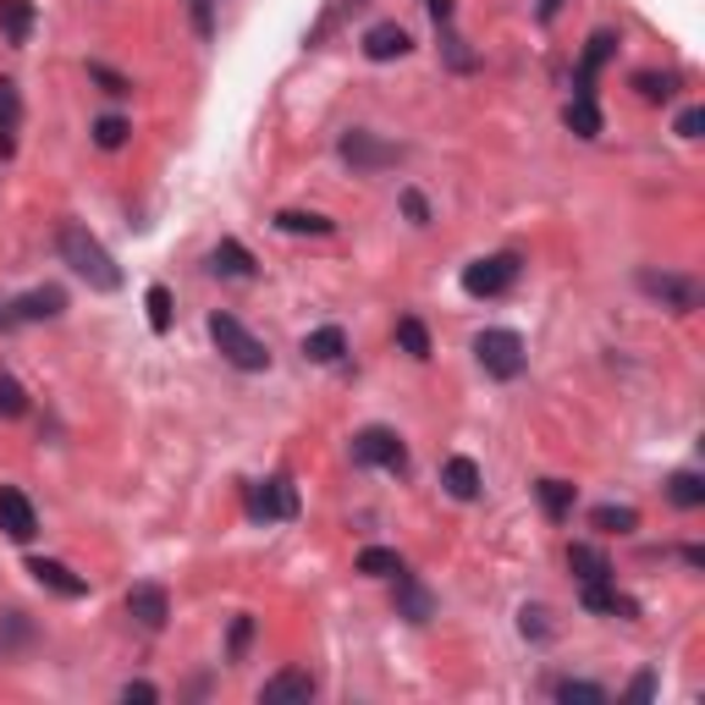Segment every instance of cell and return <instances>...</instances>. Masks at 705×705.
Listing matches in <instances>:
<instances>
[{
	"label": "cell",
	"instance_id": "obj_1",
	"mask_svg": "<svg viewBox=\"0 0 705 705\" xmlns=\"http://www.w3.org/2000/svg\"><path fill=\"white\" fill-rule=\"evenodd\" d=\"M56 249H61V260L83 276V282L94 286V292H117L122 286V271H117V260H111V249L83 226V221H61V232H56Z\"/></svg>",
	"mask_w": 705,
	"mask_h": 705
},
{
	"label": "cell",
	"instance_id": "obj_2",
	"mask_svg": "<svg viewBox=\"0 0 705 705\" xmlns=\"http://www.w3.org/2000/svg\"><path fill=\"white\" fill-rule=\"evenodd\" d=\"M210 342L221 348V359L232 364V370H243V375H260V370H271V348L238 320V314H210Z\"/></svg>",
	"mask_w": 705,
	"mask_h": 705
},
{
	"label": "cell",
	"instance_id": "obj_3",
	"mask_svg": "<svg viewBox=\"0 0 705 705\" xmlns=\"http://www.w3.org/2000/svg\"><path fill=\"white\" fill-rule=\"evenodd\" d=\"M474 359H480V370H485L491 381H518V375H524V364H530L524 336H518V331H507V325L480 331V336H474Z\"/></svg>",
	"mask_w": 705,
	"mask_h": 705
},
{
	"label": "cell",
	"instance_id": "obj_4",
	"mask_svg": "<svg viewBox=\"0 0 705 705\" xmlns=\"http://www.w3.org/2000/svg\"><path fill=\"white\" fill-rule=\"evenodd\" d=\"M353 463H364V469H386V474H409V446H403L397 430H386V424H364V430L353 435Z\"/></svg>",
	"mask_w": 705,
	"mask_h": 705
},
{
	"label": "cell",
	"instance_id": "obj_5",
	"mask_svg": "<svg viewBox=\"0 0 705 705\" xmlns=\"http://www.w3.org/2000/svg\"><path fill=\"white\" fill-rule=\"evenodd\" d=\"M518 271H524L518 254H485V260L463 265V292L469 298H502L507 286L518 282Z\"/></svg>",
	"mask_w": 705,
	"mask_h": 705
},
{
	"label": "cell",
	"instance_id": "obj_6",
	"mask_svg": "<svg viewBox=\"0 0 705 705\" xmlns=\"http://www.w3.org/2000/svg\"><path fill=\"white\" fill-rule=\"evenodd\" d=\"M336 154L353 165V171H386V165H397L403 160V143H386V139H375V133H364V128H353V133H342L336 139Z\"/></svg>",
	"mask_w": 705,
	"mask_h": 705
},
{
	"label": "cell",
	"instance_id": "obj_7",
	"mask_svg": "<svg viewBox=\"0 0 705 705\" xmlns=\"http://www.w3.org/2000/svg\"><path fill=\"white\" fill-rule=\"evenodd\" d=\"M61 309H67V292H61V286H33V292L0 303V331H11V325H33V320H56Z\"/></svg>",
	"mask_w": 705,
	"mask_h": 705
},
{
	"label": "cell",
	"instance_id": "obj_8",
	"mask_svg": "<svg viewBox=\"0 0 705 705\" xmlns=\"http://www.w3.org/2000/svg\"><path fill=\"white\" fill-rule=\"evenodd\" d=\"M639 292L656 298V303L673 309V314H695V309H701V282L673 276V271H639Z\"/></svg>",
	"mask_w": 705,
	"mask_h": 705
},
{
	"label": "cell",
	"instance_id": "obj_9",
	"mask_svg": "<svg viewBox=\"0 0 705 705\" xmlns=\"http://www.w3.org/2000/svg\"><path fill=\"white\" fill-rule=\"evenodd\" d=\"M249 518H254V524L298 518V491H292V480H286V474H276V480H260V485H249Z\"/></svg>",
	"mask_w": 705,
	"mask_h": 705
},
{
	"label": "cell",
	"instance_id": "obj_10",
	"mask_svg": "<svg viewBox=\"0 0 705 705\" xmlns=\"http://www.w3.org/2000/svg\"><path fill=\"white\" fill-rule=\"evenodd\" d=\"M0 535L17 541V546H28L39 535V513H33V502L17 485H0Z\"/></svg>",
	"mask_w": 705,
	"mask_h": 705
},
{
	"label": "cell",
	"instance_id": "obj_11",
	"mask_svg": "<svg viewBox=\"0 0 705 705\" xmlns=\"http://www.w3.org/2000/svg\"><path fill=\"white\" fill-rule=\"evenodd\" d=\"M28 573H33L39 590H50V595H61V601H83V595H89V578H78L72 567L56 563V557H28Z\"/></svg>",
	"mask_w": 705,
	"mask_h": 705
},
{
	"label": "cell",
	"instance_id": "obj_12",
	"mask_svg": "<svg viewBox=\"0 0 705 705\" xmlns=\"http://www.w3.org/2000/svg\"><path fill=\"white\" fill-rule=\"evenodd\" d=\"M128 617L149 628V634H160L165 628V617H171V595L160 590V584H133L128 590Z\"/></svg>",
	"mask_w": 705,
	"mask_h": 705
},
{
	"label": "cell",
	"instance_id": "obj_13",
	"mask_svg": "<svg viewBox=\"0 0 705 705\" xmlns=\"http://www.w3.org/2000/svg\"><path fill=\"white\" fill-rule=\"evenodd\" d=\"M314 673H303V667H282L276 678H265V689H260V701L265 705H286V701H298V705H309L314 701Z\"/></svg>",
	"mask_w": 705,
	"mask_h": 705
},
{
	"label": "cell",
	"instance_id": "obj_14",
	"mask_svg": "<svg viewBox=\"0 0 705 705\" xmlns=\"http://www.w3.org/2000/svg\"><path fill=\"white\" fill-rule=\"evenodd\" d=\"M409 50H414V39H409L403 22H375V28L364 33V56H370V61H403Z\"/></svg>",
	"mask_w": 705,
	"mask_h": 705
},
{
	"label": "cell",
	"instance_id": "obj_15",
	"mask_svg": "<svg viewBox=\"0 0 705 705\" xmlns=\"http://www.w3.org/2000/svg\"><path fill=\"white\" fill-rule=\"evenodd\" d=\"M210 271L226 276V282H254V254H249L238 238H221V243L210 249Z\"/></svg>",
	"mask_w": 705,
	"mask_h": 705
},
{
	"label": "cell",
	"instance_id": "obj_16",
	"mask_svg": "<svg viewBox=\"0 0 705 705\" xmlns=\"http://www.w3.org/2000/svg\"><path fill=\"white\" fill-rule=\"evenodd\" d=\"M567 567H573V578H578V584H612V563H606V552H601V546H590V541H573V546H567Z\"/></svg>",
	"mask_w": 705,
	"mask_h": 705
},
{
	"label": "cell",
	"instance_id": "obj_17",
	"mask_svg": "<svg viewBox=\"0 0 705 705\" xmlns=\"http://www.w3.org/2000/svg\"><path fill=\"white\" fill-rule=\"evenodd\" d=\"M584 595V612H595V617H639V601H628V595H617L612 584H578Z\"/></svg>",
	"mask_w": 705,
	"mask_h": 705
},
{
	"label": "cell",
	"instance_id": "obj_18",
	"mask_svg": "<svg viewBox=\"0 0 705 705\" xmlns=\"http://www.w3.org/2000/svg\"><path fill=\"white\" fill-rule=\"evenodd\" d=\"M441 485H446V496H457V502H474L480 496V463L474 457H446V469H441Z\"/></svg>",
	"mask_w": 705,
	"mask_h": 705
},
{
	"label": "cell",
	"instance_id": "obj_19",
	"mask_svg": "<svg viewBox=\"0 0 705 705\" xmlns=\"http://www.w3.org/2000/svg\"><path fill=\"white\" fill-rule=\"evenodd\" d=\"M17 122H22V94L11 78H0V160L17 154Z\"/></svg>",
	"mask_w": 705,
	"mask_h": 705
},
{
	"label": "cell",
	"instance_id": "obj_20",
	"mask_svg": "<svg viewBox=\"0 0 705 705\" xmlns=\"http://www.w3.org/2000/svg\"><path fill=\"white\" fill-rule=\"evenodd\" d=\"M342 353H348V331L342 325H320V331L303 336V359H314V364H342Z\"/></svg>",
	"mask_w": 705,
	"mask_h": 705
},
{
	"label": "cell",
	"instance_id": "obj_21",
	"mask_svg": "<svg viewBox=\"0 0 705 705\" xmlns=\"http://www.w3.org/2000/svg\"><path fill=\"white\" fill-rule=\"evenodd\" d=\"M397 612L409 617V623H430V612H435V601H430V590H424L420 578L403 567L397 573Z\"/></svg>",
	"mask_w": 705,
	"mask_h": 705
},
{
	"label": "cell",
	"instance_id": "obj_22",
	"mask_svg": "<svg viewBox=\"0 0 705 705\" xmlns=\"http://www.w3.org/2000/svg\"><path fill=\"white\" fill-rule=\"evenodd\" d=\"M276 232H286V238H331L336 221L331 215H314V210H282L276 215Z\"/></svg>",
	"mask_w": 705,
	"mask_h": 705
},
{
	"label": "cell",
	"instance_id": "obj_23",
	"mask_svg": "<svg viewBox=\"0 0 705 705\" xmlns=\"http://www.w3.org/2000/svg\"><path fill=\"white\" fill-rule=\"evenodd\" d=\"M667 502H673V507H684V513L705 507V480L695 474V469H678V474L667 480Z\"/></svg>",
	"mask_w": 705,
	"mask_h": 705
},
{
	"label": "cell",
	"instance_id": "obj_24",
	"mask_svg": "<svg viewBox=\"0 0 705 705\" xmlns=\"http://www.w3.org/2000/svg\"><path fill=\"white\" fill-rule=\"evenodd\" d=\"M0 33L11 44H28V33H33V0H0Z\"/></svg>",
	"mask_w": 705,
	"mask_h": 705
},
{
	"label": "cell",
	"instance_id": "obj_25",
	"mask_svg": "<svg viewBox=\"0 0 705 705\" xmlns=\"http://www.w3.org/2000/svg\"><path fill=\"white\" fill-rule=\"evenodd\" d=\"M590 524H595L601 535H634V530H639V513H634V507H617V502H601V507L590 513Z\"/></svg>",
	"mask_w": 705,
	"mask_h": 705
},
{
	"label": "cell",
	"instance_id": "obj_26",
	"mask_svg": "<svg viewBox=\"0 0 705 705\" xmlns=\"http://www.w3.org/2000/svg\"><path fill=\"white\" fill-rule=\"evenodd\" d=\"M535 491H541V507H546V518H552V524H563L567 513H573V496H578V491H573L567 480H541Z\"/></svg>",
	"mask_w": 705,
	"mask_h": 705
},
{
	"label": "cell",
	"instance_id": "obj_27",
	"mask_svg": "<svg viewBox=\"0 0 705 705\" xmlns=\"http://www.w3.org/2000/svg\"><path fill=\"white\" fill-rule=\"evenodd\" d=\"M359 573H370V578H397V573H403V557H397L392 546H364V552H359Z\"/></svg>",
	"mask_w": 705,
	"mask_h": 705
},
{
	"label": "cell",
	"instance_id": "obj_28",
	"mask_svg": "<svg viewBox=\"0 0 705 705\" xmlns=\"http://www.w3.org/2000/svg\"><path fill=\"white\" fill-rule=\"evenodd\" d=\"M634 89H639V100L667 105V100L678 94V78H673V72H634Z\"/></svg>",
	"mask_w": 705,
	"mask_h": 705
},
{
	"label": "cell",
	"instance_id": "obj_29",
	"mask_svg": "<svg viewBox=\"0 0 705 705\" xmlns=\"http://www.w3.org/2000/svg\"><path fill=\"white\" fill-rule=\"evenodd\" d=\"M567 128H573L578 139H601V111H595V100H578V94H573V105H567Z\"/></svg>",
	"mask_w": 705,
	"mask_h": 705
},
{
	"label": "cell",
	"instance_id": "obj_30",
	"mask_svg": "<svg viewBox=\"0 0 705 705\" xmlns=\"http://www.w3.org/2000/svg\"><path fill=\"white\" fill-rule=\"evenodd\" d=\"M397 342H403V353L409 359H430V331H424V320H397Z\"/></svg>",
	"mask_w": 705,
	"mask_h": 705
},
{
	"label": "cell",
	"instance_id": "obj_31",
	"mask_svg": "<svg viewBox=\"0 0 705 705\" xmlns=\"http://www.w3.org/2000/svg\"><path fill=\"white\" fill-rule=\"evenodd\" d=\"M557 701H578V705H606V689H601V684H584V678H563V684H557Z\"/></svg>",
	"mask_w": 705,
	"mask_h": 705
},
{
	"label": "cell",
	"instance_id": "obj_32",
	"mask_svg": "<svg viewBox=\"0 0 705 705\" xmlns=\"http://www.w3.org/2000/svg\"><path fill=\"white\" fill-rule=\"evenodd\" d=\"M149 325H154V336H165L171 331V286H149Z\"/></svg>",
	"mask_w": 705,
	"mask_h": 705
},
{
	"label": "cell",
	"instance_id": "obj_33",
	"mask_svg": "<svg viewBox=\"0 0 705 705\" xmlns=\"http://www.w3.org/2000/svg\"><path fill=\"white\" fill-rule=\"evenodd\" d=\"M89 78H94V83H100V89H105L111 100H128V94H133V83H128L122 72H111L105 61H89Z\"/></svg>",
	"mask_w": 705,
	"mask_h": 705
},
{
	"label": "cell",
	"instance_id": "obj_34",
	"mask_svg": "<svg viewBox=\"0 0 705 705\" xmlns=\"http://www.w3.org/2000/svg\"><path fill=\"white\" fill-rule=\"evenodd\" d=\"M22 414H28V392L11 375H0V420H22Z\"/></svg>",
	"mask_w": 705,
	"mask_h": 705
},
{
	"label": "cell",
	"instance_id": "obj_35",
	"mask_svg": "<svg viewBox=\"0 0 705 705\" xmlns=\"http://www.w3.org/2000/svg\"><path fill=\"white\" fill-rule=\"evenodd\" d=\"M128 133H133V128H128L122 117H100V122H94V143H100V149H122Z\"/></svg>",
	"mask_w": 705,
	"mask_h": 705
},
{
	"label": "cell",
	"instance_id": "obj_36",
	"mask_svg": "<svg viewBox=\"0 0 705 705\" xmlns=\"http://www.w3.org/2000/svg\"><path fill=\"white\" fill-rule=\"evenodd\" d=\"M188 17L199 39H215V0H188Z\"/></svg>",
	"mask_w": 705,
	"mask_h": 705
},
{
	"label": "cell",
	"instance_id": "obj_37",
	"mask_svg": "<svg viewBox=\"0 0 705 705\" xmlns=\"http://www.w3.org/2000/svg\"><path fill=\"white\" fill-rule=\"evenodd\" d=\"M701 128H705V111L701 105H689V111L678 117V139H701Z\"/></svg>",
	"mask_w": 705,
	"mask_h": 705
},
{
	"label": "cell",
	"instance_id": "obj_38",
	"mask_svg": "<svg viewBox=\"0 0 705 705\" xmlns=\"http://www.w3.org/2000/svg\"><path fill=\"white\" fill-rule=\"evenodd\" d=\"M122 701H143V705H154V701H160V689H154V684H143V678H133V684H122Z\"/></svg>",
	"mask_w": 705,
	"mask_h": 705
},
{
	"label": "cell",
	"instance_id": "obj_39",
	"mask_svg": "<svg viewBox=\"0 0 705 705\" xmlns=\"http://www.w3.org/2000/svg\"><path fill=\"white\" fill-rule=\"evenodd\" d=\"M628 695H634V701H656V673H639V678L628 684Z\"/></svg>",
	"mask_w": 705,
	"mask_h": 705
},
{
	"label": "cell",
	"instance_id": "obj_40",
	"mask_svg": "<svg viewBox=\"0 0 705 705\" xmlns=\"http://www.w3.org/2000/svg\"><path fill=\"white\" fill-rule=\"evenodd\" d=\"M403 210H409V221H420V226H424V221H430V210H424V199H420V193H414V188L403 193Z\"/></svg>",
	"mask_w": 705,
	"mask_h": 705
},
{
	"label": "cell",
	"instance_id": "obj_41",
	"mask_svg": "<svg viewBox=\"0 0 705 705\" xmlns=\"http://www.w3.org/2000/svg\"><path fill=\"white\" fill-rule=\"evenodd\" d=\"M249 634H254V623H249V617H238V623H232V656L249 645Z\"/></svg>",
	"mask_w": 705,
	"mask_h": 705
},
{
	"label": "cell",
	"instance_id": "obj_42",
	"mask_svg": "<svg viewBox=\"0 0 705 705\" xmlns=\"http://www.w3.org/2000/svg\"><path fill=\"white\" fill-rule=\"evenodd\" d=\"M424 6H430L435 28H452V0H424Z\"/></svg>",
	"mask_w": 705,
	"mask_h": 705
},
{
	"label": "cell",
	"instance_id": "obj_43",
	"mask_svg": "<svg viewBox=\"0 0 705 705\" xmlns=\"http://www.w3.org/2000/svg\"><path fill=\"white\" fill-rule=\"evenodd\" d=\"M541 617H546V612H541V606H535V612H530V606H524V634H546V623H541Z\"/></svg>",
	"mask_w": 705,
	"mask_h": 705
},
{
	"label": "cell",
	"instance_id": "obj_44",
	"mask_svg": "<svg viewBox=\"0 0 705 705\" xmlns=\"http://www.w3.org/2000/svg\"><path fill=\"white\" fill-rule=\"evenodd\" d=\"M557 6H563V0H541V17L552 22V17H557Z\"/></svg>",
	"mask_w": 705,
	"mask_h": 705
}]
</instances>
